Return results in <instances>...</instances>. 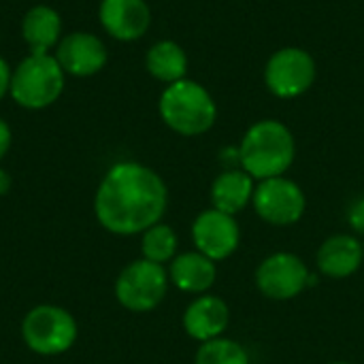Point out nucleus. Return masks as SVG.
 <instances>
[{"label":"nucleus","mask_w":364,"mask_h":364,"mask_svg":"<svg viewBox=\"0 0 364 364\" xmlns=\"http://www.w3.org/2000/svg\"><path fill=\"white\" fill-rule=\"evenodd\" d=\"M168 205V190L162 177L141 162H117L102 177L94 213L111 235L132 237L160 224Z\"/></svg>","instance_id":"f257e3e1"},{"label":"nucleus","mask_w":364,"mask_h":364,"mask_svg":"<svg viewBox=\"0 0 364 364\" xmlns=\"http://www.w3.org/2000/svg\"><path fill=\"white\" fill-rule=\"evenodd\" d=\"M296 158V141L290 128L277 119H262L250 126L241 145L239 162L258 181L282 177Z\"/></svg>","instance_id":"f03ea898"},{"label":"nucleus","mask_w":364,"mask_h":364,"mask_svg":"<svg viewBox=\"0 0 364 364\" xmlns=\"http://www.w3.org/2000/svg\"><path fill=\"white\" fill-rule=\"evenodd\" d=\"M162 122L181 136H198L213 128L218 107L205 85L192 79H181L164 87L160 102Z\"/></svg>","instance_id":"7ed1b4c3"},{"label":"nucleus","mask_w":364,"mask_h":364,"mask_svg":"<svg viewBox=\"0 0 364 364\" xmlns=\"http://www.w3.org/2000/svg\"><path fill=\"white\" fill-rule=\"evenodd\" d=\"M64 75L55 55L30 53L13 70L9 94L23 109H45L64 92Z\"/></svg>","instance_id":"20e7f679"},{"label":"nucleus","mask_w":364,"mask_h":364,"mask_svg":"<svg viewBox=\"0 0 364 364\" xmlns=\"http://www.w3.org/2000/svg\"><path fill=\"white\" fill-rule=\"evenodd\" d=\"M21 337L30 352L38 356H60L75 346L77 322L58 305H38L26 314Z\"/></svg>","instance_id":"39448f33"},{"label":"nucleus","mask_w":364,"mask_h":364,"mask_svg":"<svg viewBox=\"0 0 364 364\" xmlns=\"http://www.w3.org/2000/svg\"><path fill=\"white\" fill-rule=\"evenodd\" d=\"M168 273L162 264L149 262L145 258L130 262L115 282L117 303L134 314H145L156 309L168 290Z\"/></svg>","instance_id":"423d86ee"},{"label":"nucleus","mask_w":364,"mask_h":364,"mask_svg":"<svg viewBox=\"0 0 364 364\" xmlns=\"http://www.w3.org/2000/svg\"><path fill=\"white\" fill-rule=\"evenodd\" d=\"M316 60L307 49L284 47L277 49L264 66V83L277 98L303 96L316 83Z\"/></svg>","instance_id":"0eeeda50"},{"label":"nucleus","mask_w":364,"mask_h":364,"mask_svg":"<svg viewBox=\"0 0 364 364\" xmlns=\"http://www.w3.org/2000/svg\"><path fill=\"white\" fill-rule=\"evenodd\" d=\"M254 209L256 213L273 226H292L296 224L307 207L301 186L288 177H271L256 186L254 190Z\"/></svg>","instance_id":"6e6552de"},{"label":"nucleus","mask_w":364,"mask_h":364,"mask_svg":"<svg viewBox=\"0 0 364 364\" xmlns=\"http://www.w3.org/2000/svg\"><path fill=\"white\" fill-rule=\"evenodd\" d=\"M309 282L307 264L290 252H277L264 258L256 269V286L271 301L296 299Z\"/></svg>","instance_id":"1a4fd4ad"},{"label":"nucleus","mask_w":364,"mask_h":364,"mask_svg":"<svg viewBox=\"0 0 364 364\" xmlns=\"http://www.w3.org/2000/svg\"><path fill=\"white\" fill-rule=\"evenodd\" d=\"M192 239H194L196 252L218 262L235 254L241 241V232H239V224L235 215L222 213L211 207L194 220Z\"/></svg>","instance_id":"9d476101"},{"label":"nucleus","mask_w":364,"mask_h":364,"mask_svg":"<svg viewBox=\"0 0 364 364\" xmlns=\"http://www.w3.org/2000/svg\"><path fill=\"white\" fill-rule=\"evenodd\" d=\"M55 60L66 75L92 77L107 64L105 43L90 32H70L55 47Z\"/></svg>","instance_id":"9b49d317"},{"label":"nucleus","mask_w":364,"mask_h":364,"mask_svg":"<svg viewBox=\"0 0 364 364\" xmlns=\"http://www.w3.org/2000/svg\"><path fill=\"white\" fill-rule=\"evenodd\" d=\"M98 19L105 32L117 41H136L151 26V11L145 0H102Z\"/></svg>","instance_id":"f8f14e48"},{"label":"nucleus","mask_w":364,"mask_h":364,"mask_svg":"<svg viewBox=\"0 0 364 364\" xmlns=\"http://www.w3.org/2000/svg\"><path fill=\"white\" fill-rule=\"evenodd\" d=\"M228 322H230L228 305L220 296H211V294H200L198 299H194L183 314L186 333L200 343L222 337L224 331L228 328Z\"/></svg>","instance_id":"ddd939ff"},{"label":"nucleus","mask_w":364,"mask_h":364,"mask_svg":"<svg viewBox=\"0 0 364 364\" xmlns=\"http://www.w3.org/2000/svg\"><path fill=\"white\" fill-rule=\"evenodd\" d=\"M364 262V245L352 235L328 237L318 250V269L331 279L354 275Z\"/></svg>","instance_id":"4468645a"},{"label":"nucleus","mask_w":364,"mask_h":364,"mask_svg":"<svg viewBox=\"0 0 364 364\" xmlns=\"http://www.w3.org/2000/svg\"><path fill=\"white\" fill-rule=\"evenodd\" d=\"M215 262L200 252H186L171 260L168 279L183 292L205 294L215 284Z\"/></svg>","instance_id":"2eb2a0df"},{"label":"nucleus","mask_w":364,"mask_h":364,"mask_svg":"<svg viewBox=\"0 0 364 364\" xmlns=\"http://www.w3.org/2000/svg\"><path fill=\"white\" fill-rule=\"evenodd\" d=\"M21 34L30 53H49L62 41V17L47 4L32 6L21 19Z\"/></svg>","instance_id":"dca6fc26"},{"label":"nucleus","mask_w":364,"mask_h":364,"mask_svg":"<svg viewBox=\"0 0 364 364\" xmlns=\"http://www.w3.org/2000/svg\"><path fill=\"white\" fill-rule=\"evenodd\" d=\"M254 177L245 171H224L215 177L211 186V205L222 213L237 215L250 205V200L254 198Z\"/></svg>","instance_id":"f3484780"},{"label":"nucleus","mask_w":364,"mask_h":364,"mask_svg":"<svg viewBox=\"0 0 364 364\" xmlns=\"http://www.w3.org/2000/svg\"><path fill=\"white\" fill-rule=\"evenodd\" d=\"M145 66L149 75L166 85L186 79L188 55L183 47L175 41H158L145 55Z\"/></svg>","instance_id":"a211bd4d"},{"label":"nucleus","mask_w":364,"mask_h":364,"mask_svg":"<svg viewBox=\"0 0 364 364\" xmlns=\"http://www.w3.org/2000/svg\"><path fill=\"white\" fill-rule=\"evenodd\" d=\"M177 235L168 224H156L151 228H147L143 232V241H141V252L143 258L156 264H164L171 262L177 254Z\"/></svg>","instance_id":"6ab92c4d"},{"label":"nucleus","mask_w":364,"mask_h":364,"mask_svg":"<svg viewBox=\"0 0 364 364\" xmlns=\"http://www.w3.org/2000/svg\"><path fill=\"white\" fill-rule=\"evenodd\" d=\"M194 364H250V356L241 343L218 337L198 348Z\"/></svg>","instance_id":"aec40b11"},{"label":"nucleus","mask_w":364,"mask_h":364,"mask_svg":"<svg viewBox=\"0 0 364 364\" xmlns=\"http://www.w3.org/2000/svg\"><path fill=\"white\" fill-rule=\"evenodd\" d=\"M348 222H350V226H352L358 235H364V198L356 200V203L350 207Z\"/></svg>","instance_id":"412c9836"},{"label":"nucleus","mask_w":364,"mask_h":364,"mask_svg":"<svg viewBox=\"0 0 364 364\" xmlns=\"http://www.w3.org/2000/svg\"><path fill=\"white\" fill-rule=\"evenodd\" d=\"M11 77H13V70L11 66L6 64L4 58H0V100L9 94L11 90Z\"/></svg>","instance_id":"4be33fe9"},{"label":"nucleus","mask_w":364,"mask_h":364,"mask_svg":"<svg viewBox=\"0 0 364 364\" xmlns=\"http://www.w3.org/2000/svg\"><path fill=\"white\" fill-rule=\"evenodd\" d=\"M11 141H13L11 128H9V124L0 117V160L6 156V151H9V147H11Z\"/></svg>","instance_id":"5701e85b"},{"label":"nucleus","mask_w":364,"mask_h":364,"mask_svg":"<svg viewBox=\"0 0 364 364\" xmlns=\"http://www.w3.org/2000/svg\"><path fill=\"white\" fill-rule=\"evenodd\" d=\"M11 186H13V179H11V175H9L4 168H0V196H4V194L11 190Z\"/></svg>","instance_id":"b1692460"},{"label":"nucleus","mask_w":364,"mask_h":364,"mask_svg":"<svg viewBox=\"0 0 364 364\" xmlns=\"http://www.w3.org/2000/svg\"><path fill=\"white\" fill-rule=\"evenodd\" d=\"M333 364H350V363H333Z\"/></svg>","instance_id":"393cba45"}]
</instances>
